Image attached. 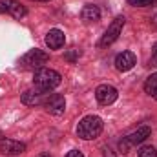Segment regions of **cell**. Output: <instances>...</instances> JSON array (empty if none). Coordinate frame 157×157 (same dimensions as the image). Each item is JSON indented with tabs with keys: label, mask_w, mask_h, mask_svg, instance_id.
Here are the masks:
<instances>
[{
	"label": "cell",
	"mask_w": 157,
	"mask_h": 157,
	"mask_svg": "<svg viewBox=\"0 0 157 157\" xmlns=\"http://www.w3.org/2000/svg\"><path fill=\"white\" fill-rule=\"evenodd\" d=\"M104 122L99 115H86L78 121L77 124V135L84 141H93L102 133Z\"/></svg>",
	"instance_id": "6da1fadb"
},
{
	"label": "cell",
	"mask_w": 157,
	"mask_h": 157,
	"mask_svg": "<svg viewBox=\"0 0 157 157\" xmlns=\"http://www.w3.org/2000/svg\"><path fill=\"white\" fill-rule=\"evenodd\" d=\"M60 80H62L60 73L51 68H40L33 73V84L42 91H53L60 84Z\"/></svg>",
	"instance_id": "7a4b0ae2"
},
{
	"label": "cell",
	"mask_w": 157,
	"mask_h": 157,
	"mask_svg": "<svg viewBox=\"0 0 157 157\" xmlns=\"http://www.w3.org/2000/svg\"><path fill=\"white\" fill-rule=\"evenodd\" d=\"M150 135H152V128H150V126H139L135 132L128 133L126 137H122V139L119 141V152L128 154L133 146H137V144L144 143Z\"/></svg>",
	"instance_id": "3957f363"
},
{
	"label": "cell",
	"mask_w": 157,
	"mask_h": 157,
	"mask_svg": "<svg viewBox=\"0 0 157 157\" xmlns=\"http://www.w3.org/2000/svg\"><path fill=\"white\" fill-rule=\"evenodd\" d=\"M49 60V55L46 53V51H42V49H29L22 59H20V68H24V70H33V71H37L40 68H44V64Z\"/></svg>",
	"instance_id": "277c9868"
},
{
	"label": "cell",
	"mask_w": 157,
	"mask_h": 157,
	"mask_svg": "<svg viewBox=\"0 0 157 157\" xmlns=\"http://www.w3.org/2000/svg\"><path fill=\"white\" fill-rule=\"evenodd\" d=\"M122 28H124V17H121V15H119V17L113 18V22L108 26V29L104 31L102 39L99 40V46H101V48H104V46L113 44V42L119 39V35L122 33Z\"/></svg>",
	"instance_id": "5b68a950"
},
{
	"label": "cell",
	"mask_w": 157,
	"mask_h": 157,
	"mask_svg": "<svg viewBox=\"0 0 157 157\" xmlns=\"http://www.w3.org/2000/svg\"><path fill=\"white\" fill-rule=\"evenodd\" d=\"M117 97H119V91L112 86V84H101V86H97V90H95V99H97V102L102 104V106L113 104V102L117 101Z\"/></svg>",
	"instance_id": "8992f818"
},
{
	"label": "cell",
	"mask_w": 157,
	"mask_h": 157,
	"mask_svg": "<svg viewBox=\"0 0 157 157\" xmlns=\"http://www.w3.org/2000/svg\"><path fill=\"white\" fill-rule=\"evenodd\" d=\"M44 106H46V110L51 115H62L64 110H66V99L60 93H49V97L46 99Z\"/></svg>",
	"instance_id": "52a82bcc"
},
{
	"label": "cell",
	"mask_w": 157,
	"mask_h": 157,
	"mask_svg": "<svg viewBox=\"0 0 157 157\" xmlns=\"http://www.w3.org/2000/svg\"><path fill=\"white\" fill-rule=\"evenodd\" d=\"M0 13H7L15 18H22L28 15V9L18 0H0Z\"/></svg>",
	"instance_id": "ba28073f"
},
{
	"label": "cell",
	"mask_w": 157,
	"mask_h": 157,
	"mask_svg": "<svg viewBox=\"0 0 157 157\" xmlns=\"http://www.w3.org/2000/svg\"><path fill=\"white\" fill-rule=\"evenodd\" d=\"M48 97H49V91H42L39 88H35V90H28L22 93V102L28 106H39L46 102Z\"/></svg>",
	"instance_id": "9c48e42d"
},
{
	"label": "cell",
	"mask_w": 157,
	"mask_h": 157,
	"mask_svg": "<svg viewBox=\"0 0 157 157\" xmlns=\"http://www.w3.org/2000/svg\"><path fill=\"white\" fill-rule=\"evenodd\" d=\"M0 152L4 155H20L26 152V144L15 139H0Z\"/></svg>",
	"instance_id": "30bf717a"
},
{
	"label": "cell",
	"mask_w": 157,
	"mask_h": 157,
	"mask_svg": "<svg viewBox=\"0 0 157 157\" xmlns=\"http://www.w3.org/2000/svg\"><path fill=\"white\" fill-rule=\"evenodd\" d=\"M137 64V57L132 51H122L115 57V68L119 71H130Z\"/></svg>",
	"instance_id": "8fae6325"
},
{
	"label": "cell",
	"mask_w": 157,
	"mask_h": 157,
	"mask_svg": "<svg viewBox=\"0 0 157 157\" xmlns=\"http://www.w3.org/2000/svg\"><path fill=\"white\" fill-rule=\"evenodd\" d=\"M64 42H66V37H64V33L60 31V29H49L48 31V35H46V44H48V48L49 49H60L62 46H64Z\"/></svg>",
	"instance_id": "7c38bea8"
},
{
	"label": "cell",
	"mask_w": 157,
	"mask_h": 157,
	"mask_svg": "<svg viewBox=\"0 0 157 157\" xmlns=\"http://www.w3.org/2000/svg\"><path fill=\"white\" fill-rule=\"evenodd\" d=\"M80 17L84 22H97V20H101V9L93 4H86L80 11Z\"/></svg>",
	"instance_id": "4fadbf2b"
},
{
	"label": "cell",
	"mask_w": 157,
	"mask_h": 157,
	"mask_svg": "<svg viewBox=\"0 0 157 157\" xmlns=\"http://www.w3.org/2000/svg\"><path fill=\"white\" fill-rule=\"evenodd\" d=\"M144 91H146L152 99L157 101V73H152L150 77L146 78V82H144Z\"/></svg>",
	"instance_id": "5bb4252c"
},
{
	"label": "cell",
	"mask_w": 157,
	"mask_h": 157,
	"mask_svg": "<svg viewBox=\"0 0 157 157\" xmlns=\"http://www.w3.org/2000/svg\"><path fill=\"white\" fill-rule=\"evenodd\" d=\"M137 155L139 157H157V150L154 146H141L137 150Z\"/></svg>",
	"instance_id": "9a60e30c"
},
{
	"label": "cell",
	"mask_w": 157,
	"mask_h": 157,
	"mask_svg": "<svg viewBox=\"0 0 157 157\" xmlns=\"http://www.w3.org/2000/svg\"><path fill=\"white\" fill-rule=\"evenodd\" d=\"M128 4L133 7H148V6L157 4V0H128Z\"/></svg>",
	"instance_id": "2e32d148"
},
{
	"label": "cell",
	"mask_w": 157,
	"mask_h": 157,
	"mask_svg": "<svg viewBox=\"0 0 157 157\" xmlns=\"http://www.w3.org/2000/svg\"><path fill=\"white\" fill-rule=\"evenodd\" d=\"M152 64L157 66V44L152 48Z\"/></svg>",
	"instance_id": "e0dca14e"
},
{
	"label": "cell",
	"mask_w": 157,
	"mask_h": 157,
	"mask_svg": "<svg viewBox=\"0 0 157 157\" xmlns=\"http://www.w3.org/2000/svg\"><path fill=\"white\" fill-rule=\"evenodd\" d=\"M66 157H84V155H82V152H78V150H71V152H68Z\"/></svg>",
	"instance_id": "ac0fdd59"
},
{
	"label": "cell",
	"mask_w": 157,
	"mask_h": 157,
	"mask_svg": "<svg viewBox=\"0 0 157 157\" xmlns=\"http://www.w3.org/2000/svg\"><path fill=\"white\" fill-rule=\"evenodd\" d=\"M104 157H115V154H113L110 148H104Z\"/></svg>",
	"instance_id": "d6986e66"
},
{
	"label": "cell",
	"mask_w": 157,
	"mask_h": 157,
	"mask_svg": "<svg viewBox=\"0 0 157 157\" xmlns=\"http://www.w3.org/2000/svg\"><path fill=\"white\" fill-rule=\"evenodd\" d=\"M39 157H51V155H49V154H40Z\"/></svg>",
	"instance_id": "ffe728a7"
},
{
	"label": "cell",
	"mask_w": 157,
	"mask_h": 157,
	"mask_svg": "<svg viewBox=\"0 0 157 157\" xmlns=\"http://www.w3.org/2000/svg\"><path fill=\"white\" fill-rule=\"evenodd\" d=\"M37 2H48V0H37Z\"/></svg>",
	"instance_id": "44dd1931"
}]
</instances>
